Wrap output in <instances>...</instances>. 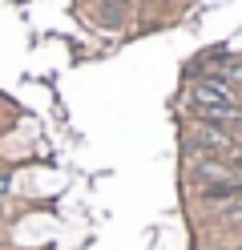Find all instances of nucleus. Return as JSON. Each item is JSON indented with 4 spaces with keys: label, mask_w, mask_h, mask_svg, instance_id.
I'll return each mask as SVG.
<instances>
[{
    "label": "nucleus",
    "mask_w": 242,
    "mask_h": 250,
    "mask_svg": "<svg viewBox=\"0 0 242 250\" xmlns=\"http://www.w3.org/2000/svg\"><path fill=\"white\" fill-rule=\"evenodd\" d=\"M238 250H242V246H238Z\"/></svg>",
    "instance_id": "f03ea898"
},
{
    "label": "nucleus",
    "mask_w": 242,
    "mask_h": 250,
    "mask_svg": "<svg viewBox=\"0 0 242 250\" xmlns=\"http://www.w3.org/2000/svg\"><path fill=\"white\" fill-rule=\"evenodd\" d=\"M4 218H8V206H4V202H0V222H4Z\"/></svg>",
    "instance_id": "f257e3e1"
}]
</instances>
